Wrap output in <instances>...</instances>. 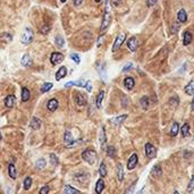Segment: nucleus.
Wrapping results in <instances>:
<instances>
[{
    "instance_id": "f257e3e1",
    "label": "nucleus",
    "mask_w": 194,
    "mask_h": 194,
    "mask_svg": "<svg viewBox=\"0 0 194 194\" xmlns=\"http://www.w3.org/2000/svg\"><path fill=\"white\" fill-rule=\"evenodd\" d=\"M82 158L83 160H85L88 163H94L96 159H97V153L94 150L91 149H86L83 153H82Z\"/></svg>"
},
{
    "instance_id": "f03ea898",
    "label": "nucleus",
    "mask_w": 194,
    "mask_h": 194,
    "mask_svg": "<svg viewBox=\"0 0 194 194\" xmlns=\"http://www.w3.org/2000/svg\"><path fill=\"white\" fill-rule=\"evenodd\" d=\"M33 37H34L33 31H32L30 27H26V28L24 30L22 37H20V41H22L23 44H30V43L32 42V40H33Z\"/></svg>"
},
{
    "instance_id": "7ed1b4c3",
    "label": "nucleus",
    "mask_w": 194,
    "mask_h": 194,
    "mask_svg": "<svg viewBox=\"0 0 194 194\" xmlns=\"http://www.w3.org/2000/svg\"><path fill=\"white\" fill-rule=\"evenodd\" d=\"M109 23H110V17H109L108 12H106V14H104V16H103V20H102L101 27H100V32H101V34H103V33H104V31L108 28Z\"/></svg>"
},
{
    "instance_id": "20e7f679",
    "label": "nucleus",
    "mask_w": 194,
    "mask_h": 194,
    "mask_svg": "<svg viewBox=\"0 0 194 194\" xmlns=\"http://www.w3.org/2000/svg\"><path fill=\"white\" fill-rule=\"evenodd\" d=\"M137 161H138L137 155H136V153H133V155H131V158L128 159V162H127V169H128V170H133V169L136 167V165H137Z\"/></svg>"
},
{
    "instance_id": "39448f33",
    "label": "nucleus",
    "mask_w": 194,
    "mask_h": 194,
    "mask_svg": "<svg viewBox=\"0 0 194 194\" xmlns=\"http://www.w3.org/2000/svg\"><path fill=\"white\" fill-rule=\"evenodd\" d=\"M62 59H64L62 54H60V52H54V54L51 55V57H50V61H51L52 65H58V64H60V62L62 61Z\"/></svg>"
},
{
    "instance_id": "423d86ee",
    "label": "nucleus",
    "mask_w": 194,
    "mask_h": 194,
    "mask_svg": "<svg viewBox=\"0 0 194 194\" xmlns=\"http://www.w3.org/2000/svg\"><path fill=\"white\" fill-rule=\"evenodd\" d=\"M124 40H125V34H119L118 37L116 38V41H115V43H114V47H113V51L115 52L117 51L120 47H121V44H123V42H124Z\"/></svg>"
},
{
    "instance_id": "0eeeda50",
    "label": "nucleus",
    "mask_w": 194,
    "mask_h": 194,
    "mask_svg": "<svg viewBox=\"0 0 194 194\" xmlns=\"http://www.w3.org/2000/svg\"><path fill=\"white\" fill-rule=\"evenodd\" d=\"M145 155L148 158H153L155 155V148L152 144H150V143L145 144Z\"/></svg>"
},
{
    "instance_id": "6e6552de",
    "label": "nucleus",
    "mask_w": 194,
    "mask_h": 194,
    "mask_svg": "<svg viewBox=\"0 0 194 194\" xmlns=\"http://www.w3.org/2000/svg\"><path fill=\"white\" fill-rule=\"evenodd\" d=\"M15 101H16L15 96L9 94V96H7L6 99H5V106H6L7 108H13L14 104H15Z\"/></svg>"
},
{
    "instance_id": "1a4fd4ad",
    "label": "nucleus",
    "mask_w": 194,
    "mask_h": 194,
    "mask_svg": "<svg viewBox=\"0 0 194 194\" xmlns=\"http://www.w3.org/2000/svg\"><path fill=\"white\" fill-rule=\"evenodd\" d=\"M127 47H128V49L131 51H136V49H137V39H136L135 37H132L131 39H128Z\"/></svg>"
},
{
    "instance_id": "9d476101",
    "label": "nucleus",
    "mask_w": 194,
    "mask_h": 194,
    "mask_svg": "<svg viewBox=\"0 0 194 194\" xmlns=\"http://www.w3.org/2000/svg\"><path fill=\"white\" fill-rule=\"evenodd\" d=\"M99 142H100V145H101L102 150H106V142H107V137H106V133H104V127H102V128H101L100 137H99Z\"/></svg>"
},
{
    "instance_id": "9b49d317",
    "label": "nucleus",
    "mask_w": 194,
    "mask_h": 194,
    "mask_svg": "<svg viewBox=\"0 0 194 194\" xmlns=\"http://www.w3.org/2000/svg\"><path fill=\"white\" fill-rule=\"evenodd\" d=\"M192 42V33L190 31H185L184 35H183V44L184 45H189Z\"/></svg>"
},
{
    "instance_id": "f8f14e48",
    "label": "nucleus",
    "mask_w": 194,
    "mask_h": 194,
    "mask_svg": "<svg viewBox=\"0 0 194 194\" xmlns=\"http://www.w3.org/2000/svg\"><path fill=\"white\" fill-rule=\"evenodd\" d=\"M86 102H88V99L83 93H76V103L78 106H85Z\"/></svg>"
},
{
    "instance_id": "ddd939ff",
    "label": "nucleus",
    "mask_w": 194,
    "mask_h": 194,
    "mask_svg": "<svg viewBox=\"0 0 194 194\" xmlns=\"http://www.w3.org/2000/svg\"><path fill=\"white\" fill-rule=\"evenodd\" d=\"M66 75H67V68H66L65 66H62V67L59 68L58 72L56 73V79H57V81H60L61 78H64Z\"/></svg>"
},
{
    "instance_id": "4468645a",
    "label": "nucleus",
    "mask_w": 194,
    "mask_h": 194,
    "mask_svg": "<svg viewBox=\"0 0 194 194\" xmlns=\"http://www.w3.org/2000/svg\"><path fill=\"white\" fill-rule=\"evenodd\" d=\"M124 85H125V88L127 90H132L134 88V85H135V82L132 77H126L124 79Z\"/></svg>"
},
{
    "instance_id": "2eb2a0df",
    "label": "nucleus",
    "mask_w": 194,
    "mask_h": 194,
    "mask_svg": "<svg viewBox=\"0 0 194 194\" xmlns=\"http://www.w3.org/2000/svg\"><path fill=\"white\" fill-rule=\"evenodd\" d=\"M47 107H48V109H49L50 111H55V110H57V108H58V101H57L56 99H51V100L48 102Z\"/></svg>"
},
{
    "instance_id": "dca6fc26",
    "label": "nucleus",
    "mask_w": 194,
    "mask_h": 194,
    "mask_svg": "<svg viewBox=\"0 0 194 194\" xmlns=\"http://www.w3.org/2000/svg\"><path fill=\"white\" fill-rule=\"evenodd\" d=\"M177 18H178V22L180 23H185L187 20V15H186V12L185 9H180L177 14Z\"/></svg>"
},
{
    "instance_id": "f3484780",
    "label": "nucleus",
    "mask_w": 194,
    "mask_h": 194,
    "mask_svg": "<svg viewBox=\"0 0 194 194\" xmlns=\"http://www.w3.org/2000/svg\"><path fill=\"white\" fill-rule=\"evenodd\" d=\"M8 173H9L10 178H13V179H15V178H16V176H17V172H16V167L14 166V163H9V166H8Z\"/></svg>"
},
{
    "instance_id": "a211bd4d",
    "label": "nucleus",
    "mask_w": 194,
    "mask_h": 194,
    "mask_svg": "<svg viewBox=\"0 0 194 194\" xmlns=\"http://www.w3.org/2000/svg\"><path fill=\"white\" fill-rule=\"evenodd\" d=\"M20 62H22V65H23L24 67H30V66L32 65V59H31V57H30L28 55H24Z\"/></svg>"
},
{
    "instance_id": "6ab92c4d",
    "label": "nucleus",
    "mask_w": 194,
    "mask_h": 194,
    "mask_svg": "<svg viewBox=\"0 0 194 194\" xmlns=\"http://www.w3.org/2000/svg\"><path fill=\"white\" fill-rule=\"evenodd\" d=\"M31 127L33 130H35V131L39 130L40 127H41V120H40L39 118H37V117L32 118V120H31Z\"/></svg>"
},
{
    "instance_id": "aec40b11",
    "label": "nucleus",
    "mask_w": 194,
    "mask_h": 194,
    "mask_svg": "<svg viewBox=\"0 0 194 194\" xmlns=\"http://www.w3.org/2000/svg\"><path fill=\"white\" fill-rule=\"evenodd\" d=\"M72 85H76V86H85L86 85V82H84L83 79H78V81H74V82H68V83H66V88H68V86H72Z\"/></svg>"
},
{
    "instance_id": "412c9836",
    "label": "nucleus",
    "mask_w": 194,
    "mask_h": 194,
    "mask_svg": "<svg viewBox=\"0 0 194 194\" xmlns=\"http://www.w3.org/2000/svg\"><path fill=\"white\" fill-rule=\"evenodd\" d=\"M103 189H104V182H103L102 178H100L97 182V185H96V192H97V194L101 193L103 191Z\"/></svg>"
},
{
    "instance_id": "4be33fe9",
    "label": "nucleus",
    "mask_w": 194,
    "mask_h": 194,
    "mask_svg": "<svg viewBox=\"0 0 194 194\" xmlns=\"http://www.w3.org/2000/svg\"><path fill=\"white\" fill-rule=\"evenodd\" d=\"M185 93L191 96V94H194V81H191L186 86H185Z\"/></svg>"
},
{
    "instance_id": "5701e85b",
    "label": "nucleus",
    "mask_w": 194,
    "mask_h": 194,
    "mask_svg": "<svg viewBox=\"0 0 194 194\" xmlns=\"http://www.w3.org/2000/svg\"><path fill=\"white\" fill-rule=\"evenodd\" d=\"M65 142H66L67 145H72V144L74 143V138H73V136H72L69 131H66V132H65Z\"/></svg>"
},
{
    "instance_id": "b1692460",
    "label": "nucleus",
    "mask_w": 194,
    "mask_h": 194,
    "mask_svg": "<svg viewBox=\"0 0 194 194\" xmlns=\"http://www.w3.org/2000/svg\"><path fill=\"white\" fill-rule=\"evenodd\" d=\"M64 193L65 194H78L79 193V191L76 190V189H74V187H72L71 185H66L65 189H64Z\"/></svg>"
},
{
    "instance_id": "393cba45",
    "label": "nucleus",
    "mask_w": 194,
    "mask_h": 194,
    "mask_svg": "<svg viewBox=\"0 0 194 194\" xmlns=\"http://www.w3.org/2000/svg\"><path fill=\"white\" fill-rule=\"evenodd\" d=\"M28 99H30V91H28V89L27 88H23L22 89V100L24 102H26Z\"/></svg>"
},
{
    "instance_id": "a878e982",
    "label": "nucleus",
    "mask_w": 194,
    "mask_h": 194,
    "mask_svg": "<svg viewBox=\"0 0 194 194\" xmlns=\"http://www.w3.org/2000/svg\"><path fill=\"white\" fill-rule=\"evenodd\" d=\"M127 119V115H121V116H118L116 118H114V119H111V121L114 123V124H116V125H119V124H121L123 121H125Z\"/></svg>"
},
{
    "instance_id": "bb28decb",
    "label": "nucleus",
    "mask_w": 194,
    "mask_h": 194,
    "mask_svg": "<svg viewBox=\"0 0 194 194\" xmlns=\"http://www.w3.org/2000/svg\"><path fill=\"white\" fill-rule=\"evenodd\" d=\"M55 43L57 44L58 48H64V45H65V40H64V38H62L61 35H57V37L55 38Z\"/></svg>"
},
{
    "instance_id": "cd10ccee",
    "label": "nucleus",
    "mask_w": 194,
    "mask_h": 194,
    "mask_svg": "<svg viewBox=\"0 0 194 194\" xmlns=\"http://www.w3.org/2000/svg\"><path fill=\"white\" fill-rule=\"evenodd\" d=\"M180 132H182V136H183V137H186V136L189 135V133H190V125H189L187 123L184 124V125L182 126Z\"/></svg>"
},
{
    "instance_id": "c85d7f7f",
    "label": "nucleus",
    "mask_w": 194,
    "mask_h": 194,
    "mask_svg": "<svg viewBox=\"0 0 194 194\" xmlns=\"http://www.w3.org/2000/svg\"><path fill=\"white\" fill-rule=\"evenodd\" d=\"M117 177H118V180L121 182L123 178H124V169H123V166L119 163L118 165V169H117Z\"/></svg>"
},
{
    "instance_id": "c756f323",
    "label": "nucleus",
    "mask_w": 194,
    "mask_h": 194,
    "mask_svg": "<svg viewBox=\"0 0 194 194\" xmlns=\"http://www.w3.org/2000/svg\"><path fill=\"white\" fill-rule=\"evenodd\" d=\"M178 132H179V125H178V123H174V124H173V127H172V130H170V135L176 136L178 134Z\"/></svg>"
},
{
    "instance_id": "7c9ffc66",
    "label": "nucleus",
    "mask_w": 194,
    "mask_h": 194,
    "mask_svg": "<svg viewBox=\"0 0 194 194\" xmlns=\"http://www.w3.org/2000/svg\"><path fill=\"white\" fill-rule=\"evenodd\" d=\"M103 98H104V92H103V91H100V92H99V94H98V97H97V102H96L98 108H100V107H101V103H102Z\"/></svg>"
},
{
    "instance_id": "2f4dec72",
    "label": "nucleus",
    "mask_w": 194,
    "mask_h": 194,
    "mask_svg": "<svg viewBox=\"0 0 194 194\" xmlns=\"http://www.w3.org/2000/svg\"><path fill=\"white\" fill-rule=\"evenodd\" d=\"M99 174L101 177H106L107 176V169H106V165L102 162L101 163V166H100V168H99Z\"/></svg>"
},
{
    "instance_id": "473e14b6",
    "label": "nucleus",
    "mask_w": 194,
    "mask_h": 194,
    "mask_svg": "<svg viewBox=\"0 0 194 194\" xmlns=\"http://www.w3.org/2000/svg\"><path fill=\"white\" fill-rule=\"evenodd\" d=\"M31 185H32V178H31V177H26V178L24 179V189H25V190H28V189L31 187Z\"/></svg>"
},
{
    "instance_id": "72a5a7b5",
    "label": "nucleus",
    "mask_w": 194,
    "mask_h": 194,
    "mask_svg": "<svg viewBox=\"0 0 194 194\" xmlns=\"http://www.w3.org/2000/svg\"><path fill=\"white\" fill-rule=\"evenodd\" d=\"M45 165H47V162H45V159H43V158H41L37 161V167L39 169H43L45 167Z\"/></svg>"
},
{
    "instance_id": "f704fd0d",
    "label": "nucleus",
    "mask_w": 194,
    "mask_h": 194,
    "mask_svg": "<svg viewBox=\"0 0 194 194\" xmlns=\"http://www.w3.org/2000/svg\"><path fill=\"white\" fill-rule=\"evenodd\" d=\"M107 155H109L110 158H114L115 155H116V149L114 147H108L107 148Z\"/></svg>"
},
{
    "instance_id": "c9c22d12",
    "label": "nucleus",
    "mask_w": 194,
    "mask_h": 194,
    "mask_svg": "<svg viewBox=\"0 0 194 194\" xmlns=\"http://www.w3.org/2000/svg\"><path fill=\"white\" fill-rule=\"evenodd\" d=\"M52 88V83H44L43 85H42V88H41V92H48L50 89Z\"/></svg>"
},
{
    "instance_id": "e433bc0d",
    "label": "nucleus",
    "mask_w": 194,
    "mask_h": 194,
    "mask_svg": "<svg viewBox=\"0 0 194 194\" xmlns=\"http://www.w3.org/2000/svg\"><path fill=\"white\" fill-rule=\"evenodd\" d=\"M141 106H142L143 109H147L149 107V99L147 97H143L141 99Z\"/></svg>"
},
{
    "instance_id": "4c0bfd02",
    "label": "nucleus",
    "mask_w": 194,
    "mask_h": 194,
    "mask_svg": "<svg viewBox=\"0 0 194 194\" xmlns=\"http://www.w3.org/2000/svg\"><path fill=\"white\" fill-rule=\"evenodd\" d=\"M194 190V176L191 177V180L189 183V186H187V192H192Z\"/></svg>"
},
{
    "instance_id": "58836bf2",
    "label": "nucleus",
    "mask_w": 194,
    "mask_h": 194,
    "mask_svg": "<svg viewBox=\"0 0 194 194\" xmlns=\"http://www.w3.org/2000/svg\"><path fill=\"white\" fill-rule=\"evenodd\" d=\"M50 32V26L47 24V25H43L42 27H41V33L42 34H48Z\"/></svg>"
},
{
    "instance_id": "ea45409f",
    "label": "nucleus",
    "mask_w": 194,
    "mask_h": 194,
    "mask_svg": "<svg viewBox=\"0 0 194 194\" xmlns=\"http://www.w3.org/2000/svg\"><path fill=\"white\" fill-rule=\"evenodd\" d=\"M50 160H51L52 165H58V158H57V155H50Z\"/></svg>"
},
{
    "instance_id": "a19ab883",
    "label": "nucleus",
    "mask_w": 194,
    "mask_h": 194,
    "mask_svg": "<svg viewBox=\"0 0 194 194\" xmlns=\"http://www.w3.org/2000/svg\"><path fill=\"white\" fill-rule=\"evenodd\" d=\"M71 58L73 59V60L76 62V64H79V62H81V59H79V57H78L77 54H72V55H71Z\"/></svg>"
},
{
    "instance_id": "79ce46f5",
    "label": "nucleus",
    "mask_w": 194,
    "mask_h": 194,
    "mask_svg": "<svg viewBox=\"0 0 194 194\" xmlns=\"http://www.w3.org/2000/svg\"><path fill=\"white\" fill-rule=\"evenodd\" d=\"M152 174H155V175L159 176V175L161 174V170H160V167H159V166H155V168L152 169Z\"/></svg>"
},
{
    "instance_id": "37998d69",
    "label": "nucleus",
    "mask_w": 194,
    "mask_h": 194,
    "mask_svg": "<svg viewBox=\"0 0 194 194\" xmlns=\"http://www.w3.org/2000/svg\"><path fill=\"white\" fill-rule=\"evenodd\" d=\"M49 193V186H43L41 190H40V193L39 194H48Z\"/></svg>"
},
{
    "instance_id": "c03bdc74",
    "label": "nucleus",
    "mask_w": 194,
    "mask_h": 194,
    "mask_svg": "<svg viewBox=\"0 0 194 194\" xmlns=\"http://www.w3.org/2000/svg\"><path fill=\"white\" fill-rule=\"evenodd\" d=\"M135 184H136V182H134V183L131 185V187H130L128 190H126L125 194H131V193H132V192H133V190H134V187H135Z\"/></svg>"
},
{
    "instance_id": "a18cd8bd",
    "label": "nucleus",
    "mask_w": 194,
    "mask_h": 194,
    "mask_svg": "<svg viewBox=\"0 0 194 194\" xmlns=\"http://www.w3.org/2000/svg\"><path fill=\"white\" fill-rule=\"evenodd\" d=\"M157 1H158V0H148V1H147V6H148V7H153L155 3H157Z\"/></svg>"
},
{
    "instance_id": "49530a36",
    "label": "nucleus",
    "mask_w": 194,
    "mask_h": 194,
    "mask_svg": "<svg viewBox=\"0 0 194 194\" xmlns=\"http://www.w3.org/2000/svg\"><path fill=\"white\" fill-rule=\"evenodd\" d=\"M132 66H133V65H132V62H128L126 66H124V68H123V72H127V71H130V69L132 68Z\"/></svg>"
},
{
    "instance_id": "de8ad7c7",
    "label": "nucleus",
    "mask_w": 194,
    "mask_h": 194,
    "mask_svg": "<svg viewBox=\"0 0 194 194\" xmlns=\"http://www.w3.org/2000/svg\"><path fill=\"white\" fill-rule=\"evenodd\" d=\"M85 89H86V91H88V92H91V91H92V85H91V82H86Z\"/></svg>"
},
{
    "instance_id": "09e8293b",
    "label": "nucleus",
    "mask_w": 194,
    "mask_h": 194,
    "mask_svg": "<svg viewBox=\"0 0 194 194\" xmlns=\"http://www.w3.org/2000/svg\"><path fill=\"white\" fill-rule=\"evenodd\" d=\"M120 1H121V0H111V2H113V6H114V7H117V6L120 3Z\"/></svg>"
},
{
    "instance_id": "8fccbe9b",
    "label": "nucleus",
    "mask_w": 194,
    "mask_h": 194,
    "mask_svg": "<svg viewBox=\"0 0 194 194\" xmlns=\"http://www.w3.org/2000/svg\"><path fill=\"white\" fill-rule=\"evenodd\" d=\"M82 2H83V0H74V5H75V6L82 5Z\"/></svg>"
},
{
    "instance_id": "3c124183",
    "label": "nucleus",
    "mask_w": 194,
    "mask_h": 194,
    "mask_svg": "<svg viewBox=\"0 0 194 194\" xmlns=\"http://www.w3.org/2000/svg\"><path fill=\"white\" fill-rule=\"evenodd\" d=\"M191 109L194 111V99H193V101H192V106H191Z\"/></svg>"
},
{
    "instance_id": "603ef678",
    "label": "nucleus",
    "mask_w": 194,
    "mask_h": 194,
    "mask_svg": "<svg viewBox=\"0 0 194 194\" xmlns=\"http://www.w3.org/2000/svg\"><path fill=\"white\" fill-rule=\"evenodd\" d=\"M174 194H179V193H178V192H177V191H175V192H174Z\"/></svg>"
},
{
    "instance_id": "864d4df0",
    "label": "nucleus",
    "mask_w": 194,
    "mask_h": 194,
    "mask_svg": "<svg viewBox=\"0 0 194 194\" xmlns=\"http://www.w3.org/2000/svg\"><path fill=\"white\" fill-rule=\"evenodd\" d=\"M66 1H67V0H61V2H66Z\"/></svg>"
},
{
    "instance_id": "5fc2aeb1",
    "label": "nucleus",
    "mask_w": 194,
    "mask_h": 194,
    "mask_svg": "<svg viewBox=\"0 0 194 194\" xmlns=\"http://www.w3.org/2000/svg\"><path fill=\"white\" fill-rule=\"evenodd\" d=\"M100 1H101V0H96V2H100Z\"/></svg>"
}]
</instances>
